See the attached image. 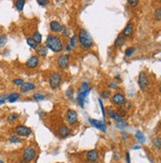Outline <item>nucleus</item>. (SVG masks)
Listing matches in <instances>:
<instances>
[{"instance_id":"nucleus-34","label":"nucleus","mask_w":161,"mask_h":163,"mask_svg":"<svg viewBox=\"0 0 161 163\" xmlns=\"http://www.w3.org/2000/svg\"><path fill=\"white\" fill-rule=\"evenodd\" d=\"M76 43H77V37L76 36H72V37H70V40H69V45H70L71 48H75V46H76Z\"/></svg>"},{"instance_id":"nucleus-24","label":"nucleus","mask_w":161,"mask_h":163,"mask_svg":"<svg viewBox=\"0 0 161 163\" xmlns=\"http://www.w3.org/2000/svg\"><path fill=\"white\" fill-rule=\"evenodd\" d=\"M25 4H26L25 0H17V1L15 2V7H16V9L18 11H22V10L24 9Z\"/></svg>"},{"instance_id":"nucleus-7","label":"nucleus","mask_w":161,"mask_h":163,"mask_svg":"<svg viewBox=\"0 0 161 163\" xmlns=\"http://www.w3.org/2000/svg\"><path fill=\"white\" fill-rule=\"evenodd\" d=\"M15 133H16V136H23V138H27V136H29L32 134V130L29 128V126H25V125H19L17 126L16 128H15Z\"/></svg>"},{"instance_id":"nucleus-18","label":"nucleus","mask_w":161,"mask_h":163,"mask_svg":"<svg viewBox=\"0 0 161 163\" xmlns=\"http://www.w3.org/2000/svg\"><path fill=\"white\" fill-rule=\"evenodd\" d=\"M132 33H134V24H132V22L129 21L128 24H127V26L124 27V29L123 30V35L124 36V37H131V36L132 35Z\"/></svg>"},{"instance_id":"nucleus-45","label":"nucleus","mask_w":161,"mask_h":163,"mask_svg":"<svg viewBox=\"0 0 161 163\" xmlns=\"http://www.w3.org/2000/svg\"><path fill=\"white\" fill-rule=\"evenodd\" d=\"M132 148H134V149H141V146H139V145H134Z\"/></svg>"},{"instance_id":"nucleus-42","label":"nucleus","mask_w":161,"mask_h":163,"mask_svg":"<svg viewBox=\"0 0 161 163\" xmlns=\"http://www.w3.org/2000/svg\"><path fill=\"white\" fill-rule=\"evenodd\" d=\"M126 159H127V163H131V159H129V153L127 152L126 154Z\"/></svg>"},{"instance_id":"nucleus-14","label":"nucleus","mask_w":161,"mask_h":163,"mask_svg":"<svg viewBox=\"0 0 161 163\" xmlns=\"http://www.w3.org/2000/svg\"><path fill=\"white\" fill-rule=\"evenodd\" d=\"M70 133H71L70 128H68V126H65V125L59 126V128L58 129V136H60V138H67V136H68Z\"/></svg>"},{"instance_id":"nucleus-40","label":"nucleus","mask_w":161,"mask_h":163,"mask_svg":"<svg viewBox=\"0 0 161 163\" xmlns=\"http://www.w3.org/2000/svg\"><path fill=\"white\" fill-rule=\"evenodd\" d=\"M109 87L112 88V89H117V88H118V84H117V82L113 81V82H111V83L109 84Z\"/></svg>"},{"instance_id":"nucleus-19","label":"nucleus","mask_w":161,"mask_h":163,"mask_svg":"<svg viewBox=\"0 0 161 163\" xmlns=\"http://www.w3.org/2000/svg\"><path fill=\"white\" fill-rule=\"evenodd\" d=\"M124 43H126V37H124L123 34H121V35H119L118 37L116 38L114 46H115L116 48H120V46L124 45Z\"/></svg>"},{"instance_id":"nucleus-6","label":"nucleus","mask_w":161,"mask_h":163,"mask_svg":"<svg viewBox=\"0 0 161 163\" xmlns=\"http://www.w3.org/2000/svg\"><path fill=\"white\" fill-rule=\"evenodd\" d=\"M65 121L68 125L73 126L78 122V114L75 110H72V109H69V110L66 111L65 113Z\"/></svg>"},{"instance_id":"nucleus-4","label":"nucleus","mask_w":161,"mask_h":163,"mask_svg":"<svg viewBox=\"0 0 161 163\" xmlns=\"http://www.w3.org/2000/svg\"><path fill=\"white\" fill-rule=\"evenodd\" d=\"M62 81V77L58 72H53L49 77V85H50L51 89L56 90L60 86Z\"/></svg>"},{"instance_id":"nucleus-39","label":"nucleus","mask_w":161,"mask_h":163,"mask_svg":"<svg viewBox=\"0 0 161 163\" xmlns=\"http://www.w3.org/2000/svg\"><path fill=\"white\" fill-rule=\"evenodd\" d=\"M98 101H99V105H100V107H101V110H102V115H103V117L105 118V115H106V114H105V109H104V106H103L102 100L99 99Z\"/></svg>"},{"instance_id":"nucleus-41","label":"nucleus","mask_w":161,"mask_h":163,"mask_svg":"<svg viewBox=\"0 0 161 163\" xmlns=\"http://www.w3.org/2000/svg\"><path fill=\"white\" fill-rule=\"evenodd\" d=\"M38 4L41 5V6H45V5L49 4V1H40V0H39V1H38Z\"/></svg>"},{"instance_id":"nucleus-44","label":"nucleus","mask_w":161,"mask_h":163,"mask_svg":"<svg viewBox=\"0 0 161 163\" xmlns=\"http://www.w3.org/2000/svg\"><path fill=\"white\" fill-rule=\"evenodd\" d=\"M5 102H6V100H4V99H1V98H0V105H3Z\"/></svg>"},{"instance_id":"nucleus-1","label":"nucleus","mask_w":161,"mask_h":163,"mask_svg":"<svg viewBox=\"0 0 161 163\" xmlns=\"http://www.w3.org/2000/svg\"><path fill=\"white\" fill-rule=\"evenodd\" d=\"M46 46L48 48H50L51 51H53V53H60L64 48L61 39L59 38L58 36L53 35V34H50V35L46 37Z\"/></svg>"},{"instance_id":"nucleus-25","label":"nucleus","mask_w":161,"mask_h":163,"mask_svg":"<svg viewBox=\"0 0 161 163\" xmlns=\"http://www.w3.org/2000/svg\"><path fill=\"white\" fill-rule=\"evenodd\" d=\"M27 44L29 45V46L31 48H33V50H37V48H38V44L34 41V39L33 38H28L27 39Z\"/></svg>"},{"instance_id":"nucleus-11","label":"nucleus","mask_w":161,"mask_h":163,"mask_svg":"<svg viewBox=\"0 0 161 163\" xmlns=\"http://www.w3.org/2000/svg\"><path fill=\"white\" fill-rule=\"evenodd\" d=\"M112 102L113 104H115L117 106H123L124 104H126V98H124V95L123 93H115L112 97Z\"/></svg>"},{"instance_id":"nucleus-36","label":"nucleus","mask_w":161,"mask_h":163,"mask_svg":"<svg viewBox=\"0 0 161 163\" xmlns=\"http://www.w3.org/2000/svg\"><path fill=\"white\" fill-rule=\"evenodd\" d=\"M23 83H24V80L22 78H15L13 79V84L16 85V86H21Z\"/></svg>"},{"instance_id":"nucleus-29","label":"nucleus","mask_w":161,"mask_h":163,"mask_svg":"<svg viewBox=\"0 0 161 163\" xmlns=\"http://www.w3.org/2000/svg\"><path fill=\"white\" fill-rule=\"evenodd\" d=\"M33 99L35 101H43L46 99V96L41 93H35L33 95Z\"/></svg>"},{"instance_id":"nucleus-8","label":"nucleus","mask_w":161,"mask_h":163,"mask_svg":"<svg viewBox=\"0 0 161 163\" xmlns=\"http://www.w3.org/2000/svg\"><path fill=\"white\" fill-rule=\"evenodd\" d=\"M69 60H70V58L68 54H61L56 59V63L60 69H65L69 65Z\"/></svg>"},{"instance_id":"nucleus-22","label":"nucleus","mask_w":161,"mask_h":163,"mask_svg":"<svg viewBox=\"0 0 161 163\" xmlns=\"http://www.w3.org/2000/svg\"><path fill=\"white\" fill-rule=\"evenodd\" d=\"M32 38L34 39V41H35L38 45H41V42H43V36H41V34L40 32H35L33 34Z\"/></svg>"},{"instance_id":"nucleus-31","label":"nucleus","mask_w":161,"mask_h":163,"mask_svg":"<svg viewBox=\"0 0 161 163\" xmlns=\"http://www.w3.org/2000/svg\"><path fill=\"white\" fill-rule=\"evenodd\" d=\"M136 139L139 141V142H144L145 141V138H144V136L142 134L141 131H136Z\"/></svg>"},{"instance_id":"nucleus-33","label":"nucleus","mask_w":161,"mask_h":163,"mask_svg":"<svg viewBox=\"0 0 161 163\" xmlns=\"http://www.w3.org/2000/svg\"><path fill=\"white\" fill-rule=\"evenodd\" d=\"M62 36H63L64 38H69L70 37V30L68 29V28L67 27H65V26H64L63 27V30H62Z\"/></svg>"},{"instance_id":"nucleus-12","label":"nucleus","mask_w":161,"mask_h":163,"mask_svg":"<svg viewBox=\"0 0 161 163\" xmlns=\"http://www.w3.org/2000/svg\"><path fill=\"white\" fill-rule=\"evenodd\" d=\"M89 123L93 126H95L96 129H98V130H100L102 131H106V130H107V126H106L104 121L95 120V119H89Z\"/></svg>"},{"instance_id":"nucleus-3","label":"nucleus","mask_w":161,"mask_h":163,"mask_svg":"<svg viewBox=\"0 0 161 163\" xmlns=\"http://www.w3.org/2000/svg\"><path fill=\"white\" fill-rule=\"evenodd\" d=\"M91 91V87L88 82H83L81 86L79 87L78 92L76 96V102L81 108H84V104L86 102V98L88 97L89 93Z\"/></svg>"},{"instance_id":"nucleus-15","label":"nucleus","mask_w":161,"mask_h":163,"mask_svg":"<svg viewBox=\"0 0 161 163\" xmlns=\"http://www.w3.org/2000/svg\"><path fill=\"white\" fill-rule=\"evenodd\" d=\"M36 84L32 83V82H24L22 85L20 86V92L21 93H28L31 92L33 90L36 89Z\"/></svg>"},{"instance_id":"nucleus-28","label":"nucleus","mask_w":161,"mask_h":163,"mask_svg":"<svg viewBox=\"0 0 161 163\" xmlns=\"http://www.w3.org/2000/svg\"><path fill=\"white\" fill-rule=\"evenodd\" d=\"M134 51H136V48H134V46H129V48H127L126 51H124V54H126L127 58H131L132 54H134Z\"/></svg>"},{"instance_id":"nucleus-21","label":"nucleus","mask_w":161,"mask_h":163,"mask_svg":"<svg viewBox=\"0 0 161 163\" xmlns=\"http://www.w3.org/2000/svg\"><path fill=\"white\" fill-rule=\"evenodd\" d=\"M20 98V94L17 92H14V93H11V94L8 95V98H7V101H8L9 103H14L16 102L17 100H19Z\"/></svg>"},{"instance_id":"nucleus-47","label":"nucleus","mask_w":161,"mask_h":163,"mask_svg":"<svg viewBox=\"0 0 161 163\" xmlns=\"http://www.w3.org/2000/svg\"><path fill=\"white\" fill-rule=\"evenodd\" d=\"M0 163H4L3 161H2V160H0Z\"/></svg>"},{"instance_id":"nucleus-2","label":"nucleus","mask_w":161,"mask_h":163,"mask_svg":"<svg viewBox=\"0 0 161 163\" xmlns=\"http://www.w3.org/2000/svg\"><path fill=\"white\" fill-rule=\"evenodd\" d=\"M77 40L79 42V46L83 51H88L93 46V38L86 30L81 29L78 33Z\"/></svg>"},{"instance_id":"nucleus-38","label":"nucleus","mask_w":161,"mask_h":163,"mask_svg":"<svg viewBox=\"0 0 161 163\" xmlns=\"http://www.w3.org/2000/svg\"><path fill=\"white\" fill-rule=\"evenodd\" d=\"M129 5H131V7H136L137 4H139V1L137 0H134V1H132V0H129L128 1Z\"/></svg>"},{"instance_id":"nucleus-32","label":"nucleus","mask_w":161,"mask_h":163,"mask_svg":"<svg viewBox=\"0 0 161 163\" xmlns=\"http://www.w3.org/2000/svg\"><path fill=\"white\" fill-rule=\"evenodd\" d=\"M9 142H11V143H19V142H21V138L18 136H11L9 138Z\"/></svg>"},{"instance_id":"nucleus-46","label":"nucleus","mask_w":161,"mask_h":163,"mask_svg":"<svg viewBox=\"0 0 161 163\" xmlns=\"http://www.w3.org/2000/svg\"><path fill=\"white\" fill-rule=\"evenodd\" d=\"M159 91H160V93H161V85L159 86Z\"/></svg>"},{"instance_id":"nucleus-35","label":"nucleus","mask_w":161,"mask_h":163,"mask_svg":"<svg viewBox=\"0 0 161 163\" xmlns=\"http://www.w3.org/2000/svg\"><path fill=\"white\" fill-rule=\"evenodd\" d=\"M110 96H111V92L109 91V90H104V91H102V93H101V97H102L103 99H108Z\"/></svg>"},{"instance_id":"nucleus-16","label":"nucleus","mask_w":161,"mask_h":163,"mask_svg":"<svg viewBox=\"0 0 161 163\" xmlns=\"http://www.w3.org/2000/svg\"><path fill=\"white\" fill-rule=\"evenodd\" d=\"M63 27H64V26H62V25L60 24V23L58 22V21H51V22L50 23V28H51V32H53V33H56V34L62 33Z\"/></svg>"},{"instance_id":"nucleus-20","label":"nucleus","mask_w":161,"mask_h":163,"mask_svg":"<svg viewBox=\"0 0 161 163\" xmlns=\"http://www.w3.org/2000/svg\"><path fill=\"white\" fill-rule=\"evenodd\" d=\"M108 114H109V116H110V117H111V119H113V120L115 121L117 124L121 123V122L123 121V119H122V118L120 117V116L118 115V113H116L115 111L111 110V109H109Z\"/></svg>"},{"instance_id":"nucleus-30","label":"nucleus","mask_w":161,"mask_h":163,"mask_svg":"<svg viewBox=\"0 0 161 163\" xmlns=\"http://www.w3.org/2000/svg\"><path fill=\"white\" fill-rule=\"evenodd\" d=\"M152 143H153V145L156 147V148L161 149V138H159V136H157V138H153Z\"/></svg>"},{"instance_id":"nucleus-27","label":"nucleus","mask_w":161,"mask_h":163,"mask_svg":"<svg viewBox=\"0 0 161 163\" xmlns=\"http://www.w3.org/2000/svg\"><path fill=\"white\" fill-rule=\"evenodd\" d=\"M153 17L156 21H161V7H157L153 13Z\"/></svg>"},{"instance_id":"nucleus-5","label":"nucleus","mask_w":161,"mask_h":163,"mask_svg":"<svg viewBox=\"0 0 161 163\" xmlns=\"http://www.w3.org/2000/svg\"><path fill=\"white\" fill-rule=\"evenodd\" d=\"M36 154H37V152H36L35 147L33 146L26 147L24 152H23V161L26 163L32 162L36 158Z\"/></svg>"},{"instance_id":"nucleus-26","label":"nucleus","mask_w":161,"mask_h":163,"mask_svg":"<svg viewBox=\"0 0 161 163\" xmlns=\"http://www.w3.org/2000/svg\"><path fill=\"white\" fill-rule=\"evenodd\" d=\"M65 96L68 98L69 100H73L74 99V90L72 87H69L68 89L66 90L65 92Z\"/></svg>"},{"instance_id":"nucleus-13","label":"nucleus","mask_w":161,"mask_h":163,"mask_svg":"<svg viewBox=\"0 0 161 163\" xmlns=\"http://www.w3.org/2000/svg\"><path fill=\"white\" fill-rule=\"evenodd\" d=\"M39 64H40V59H39L37 56H32L27 61H26V66L31 69H34V68H36V67H38Z\"/></svg>"},{"instance_id":"nucleus-43","label":"nucleus","mask_w":161,"mask_h":163,"mask_svg":"<svg viewBox=\"0 0 161 163\" xmlns=\"http://www.w3.org/2000/svg\"><path fill=\"white\" fill-rule=\"evenodd\" d=\"M65 50H66L67 51H70L72 50V48L70 46V45H69V44H67V45L65 46Z\"/></svg>"},{"instance_id":"nucleus-23","label":"nucleus","mask_w":161,"mask_h":163,"mask_svg":"<svg viewBox=\"0 0 161 163\" xmlns=\"http://www.w3.org/2000/svg\"><path fill=\"white\" fill-rule=\"evenodd\" d=\"M18 119H19V115H18L17 113H12L7 117V122H8L9 124H13V123H15Z\"/></svg>"},{"instance_id":"nucleus-48","label":"nucleus","mask_w":161,"mask_h":163,"mask_svg":"<svg viewBox=\"0 0 161 163\" xmlns=\"http://www.w3.org/2000/svg\"><path fill=\"white\" fill-rule=\"evenodd\" d=\"M0 44H1V37H0Z\"/></svg>"},{"instance_id":"nucleus-17","label":"nucleus","mask_w":161,"mask_h":163,"mask_svg":"<svg viewBox=\"0 0 161 163\" xmlns=\"http://www.w3.org/2000/svg\"><path fill=\"white\" fill-rule=\"evenodd\" d=\"M48 51L49 48H46V46L45 45H40L38 46L37 50H36V51H37V56L39 58H46V56H48Z\"/></svg>"},{"instance_id":"nucleus-9","label":"nucleus","mask_w":161,"mask_h":163,"mask_svg":"<svg viewBox=\"0 0 161 163\" xmlns=\"http://www.w3.org/2000/svg\"><path fill=\"white\" fill-rule=\"evenodd\" d=\"M137 82H139V86L141 90H145L148 87V83H149L148 76H147V74L145 73L144 71H141V73H139Z\"/></svg>"},{"instance_id":"nucleus-37","label":"nucleus","mask_w":161,"mask_h":163,"mask_svg":"<svg viewBox=\"0 0 161 163\" xmlns=\"http://www.w3.org/2000/svg\"><path fill=\"white\" fill-rule=\"evenodd\" d=\"M117 113H118V115L120 116L121 118H123V117H124V116L127 115V110H126V109L120 108V109L118 110V112H117Z\"/></svg>"},{"instance_id":"nucleus-10","label":"nucleus","mask_w":161,"mask_h":163,"mask_svg":"<svg viewBox=\"0 0 161 163\" xmlns=\"http://www.w3.org/2000/svg\"><path fill=\"white\" fill-rule=\"evenodd\" d=\"M85 157H86V161L88 163H95L99 159V153H98L97 149H91L86 152Z\"/></svg>"}]
</instances>
